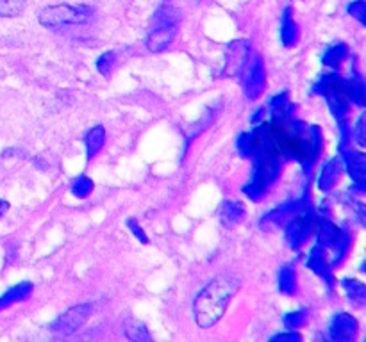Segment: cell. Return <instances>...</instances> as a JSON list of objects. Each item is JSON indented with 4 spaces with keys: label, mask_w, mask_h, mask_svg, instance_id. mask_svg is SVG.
Segmentation results:
<instances>
[{
    "label": "cell",
    "mask_w": 366,
    "mask_h": 342,
    "mask_svg": "<svg viewBox=\"0 0 366 342\" xmlns=\"http://www.w3.org/2000/svg\"><path fill=\"white\" fill-rule=\"evenodd\" d=\"M254 127L258 129V146L250 159L252 161L250 181L243 185V194L252 202H259L280 176L282 159L271 140L270 123L263 120Z\"/></svg>",
    "instance_id": "1"
},
{
    "label": "cell",
    "mask_w": 366,
    "mask_h": 342,
    "mask_svg": "<svg viewBox=\"0 0 366 342\" xmlns=\"http://www.w3.org/2000/svg\"><path fill=\"white\" fill-rule=\"evenodd\" d=\"M354 218H356V221L359 223V225H365L366 221V211H365V205H363V202H357L356 205H354Z\"/></svg>",
    "instance_id": "34"
},
{
    "label": "cell",
    "mask_w": 366,
    "mask_h": 342,
    "mask_svg": "<svg viewBox=\"0 0 366 342\" xmlns=\"http://www.w3.org/2000/svg\"><path fill=\"white\" fill-rule=\"evenodd\" d=\"M10 207H11V205H10V202H5V200H2V198H0V218L4 216L5 212L10 211Z\"/></svg>",
    "instance_id": "36"
},
{
    "label": "cell",
    "mask_w": 366,
    "mask_h": 342,
    "mask_svg": "<svg viewBox=\"0 0 366 342\" xmlns=\"http://www.w3.org/2000/svg\"><path fill=\"white\" fill-rule=\"evenodd\" d=\"M270 341L271 342H300L302 341V335H300L297 330H286V332L276 333Z\"/></svg>",
    "instance_id": "33"
},
{
    "label": "cell",
    "mask_w": 366,
    "mask_h": 342,
    "mask_svg": "<svg viewBox=\"0 0 366 342\" xmlns=\"http://www.w3.org/2000/svg\"><path fill=\"white\" fill-rule=\"evenodd\" d=\"M123 335L132 342L152 341V335H150L149 328L145 326V323H141L140 319H134V317H127L123 321Z\"/></svg>",
    "instance_id": "22"
},
{
    "label": "cell",
    "mask_w": 366,
    "mask_h": 342,
    "mask_svg": "<svg viewBox=\"0 0 366 342\" xmlns=\"http://www.w3.org/2000/svg\"><path fill=\"white\" fill-rule=\"evenodd\" d=\"M181 25V11L172 4H161L152 14L150 20V29L145 38L147 50L152 54H161L167 49H170L173 40L177 38Z\"/></svg>",
    "instance_id": "3"
},
{
    "label": "cell",
    "mask_w": 366,
    "mask_h": 342,
    "mask_svg": "<svg viewBox=\"0 0 366 342\" xmlns=\"http://www.w3.org/2000/svg\"><path fill=\"white\" fill-rule=\"evenodd\" d=\"M315 223H317V211L313 209L311 202H309L282 226L286 243L293 252H299L300 248L308 243L315 232Z\"/></svg>",
    "instance_id": "5"
},
{
    "label": "cell",
    "mask_w": 366,
    "mask_h": 342,
    "mask_svg": "<svg viewBox=\"0 0 366 342\" xmlns=\"http://www.w3.org/2000/svg\"><path fill=\"white\" fill-rule=\"evenodd\" d=\"M95 18V10L88 4H54L47 5L38 14L41 27L49 31H66L72 27L86 25Z\"/></svg>",
    "instance_id": "4"
},
{
    "label": "cell",
    "mask_w": 366,
    "mask_h": 342,
    "mask_svg": "<svg viewBox=\"0 0 366 342\" xmlns=\"http://www.w3.org/2000/svg\"><path fill=\"white\" fill-rule=\"evenodd\" d=\"M32 291H34V285H32L31 282H20V284L8 289V291L0 296V312L16 305V303L27 302L29 298L32 296Z\"/></svg>",
    "instance_id": "19"
},
{
    "label": "cell",
    "mask_w": 366,
    "mask_h": 342,
    "mask_svg": "<svg viewBox=\"0 0 366 342\" xmlns=\"http://www.w3.org/2000/svg\"><path fill=\"white\" fill-rule=\"evenodd\" d=\"M347 13L350 14L354 20H357L359 25L365 27L366 25V2L365 0H352V2L347 5Z\"/></svg>",
    "instance_id": "31"
},
{
    "label": "cell",
    "mask_w": 366,
    "mask_h": 342,
    "mask_svg": "<svg viewBox=\"0 0 366 342\" xmlns=\"http://www.w3.org/2000/svg\"><path fill=\"white\" fill-rule=\"evenodd\" d=\"M91 312H93L91 303H79V305L70 306L50 323V332L58 333V335H72L88 323Z\"/></svg>",
    "instance_id": "7"
},
{
    "label": "cell",
    "mask_w": 366,
    "mask_h": 342,
    "mask_svg": "<svg viewBox=\"0 0 366 342\" xmlns=\"http://www.w3.org/2000/svg\"><path fill=\"white\" fill-rule=\"evenodd\" d=\"M252 55V43L249 40H234L225 47L223 54V66L220 77L223 79H236L241 77L250 63Z\"/></svg>",
    "instance_id": "6"
},
{
    "label": "cell",
    "mask_w": 366,
    "mask_h": 342,
    "mask_svg": "<svg viewBox=\"0 0 366 342\" xmlns=\"http://www.w3.org/2000/svg\"><path fill=\"white\" fill-rule=\"evenodd\" d=\"M114 64H117V54H114L113 50H109V52L100 54L95 61L97 70H99V73L102 77H108L109 73L113 72Z\"/></svg>",
    "instance_id": "30"
},
{
    "label": "cell",
    "mask_w": 366,
    "mask_h": 342,
    "mask_svg": "<svg viewBox=\"0 0 366 342\" xmlns=\"http://www.w3.org/2000/svg\"><path fill=\"white\" fill-rule=\"evenodd\" d=\"M218 216H220L223 226L231 228V226L243 223L245 216H247V209H245L243 202H240V200H223Z\"/></svg>",
    "instance_id": "17"
},
{
    "label": "cell",
    "mask_w": 366,
    "mask_h": 342,
    "mask_svg": "<svg viewBox=\"0 0 366 342\" xmlns=\"http://www.w3.org/2000/svg\"><path fill=\"white\" fill-rule=\"evenodd\" d=\"M256 146H258V129L256 127L247 132H241L236 140V150L241 159H252Z\"/></svg>",
    "instance_id": "24"
},
{
    "label": "cell",
    "mask_w": 366,
    "mask_h": 342,
    "mask_svg": "<svg viewBox=\"0 0 366 342\" xmlns=\"http://www.w3.org/2000/svg\"><path fill=\"white\" fill-rule=\"evenodd\" d=\"M339 287L343 289L345 296H347V300L350 303H352L354 306H357V308H361V306H365V303H366V285L363 284L361 280L350 278V276H347V278L339 280Z\"/></svg>",
    "instance_id": "20"
},
{
    "label": "cell",
    "mask_w": 366,
    "mask_h": 342,
    "mask_svg": "<svg viewBox=\"0 0 366 342\" xmlns=\"http://www.w3.org/2000/svg\"><path fill=\"white\" fill-rule=\"evenodd\" d=\"M263 113H265V107L256 109L252 116H250V123H252V125H256V123L263 122V120H265V118H263Z\"/></svg>",
    "instance_id": "35"
},
{
    "label": "cell",
    "mask_w": 366,
    "mask_h": 342,
    "mask_svg": "<svg viewBox=\"0 0 366 342\" xmlns=\"http://www.w3.org/2000/svg\"><path fill=\"white\" fill-rule=\"evenodd\" d=\"M27 0H0V18H16L25 11Z\"/></svg>",
    "instance_id": "27"
},
{
    "label": "cell",
    "mask_w": 366,
    "mask_h": 342,
    "mask_svg": "<svg viewBox=\"0 0 366 342\" xmlns=\"http://www.w3.org/2000/svg\"><path fill=\"white\" fill-rule=\"evenodd\" d=\"M359 332V323L350 312H336L327 326V337L332 342H352Z\"/></svg>",
    "instance_id": "10"
},
{
    "label": "cell",
    "mask_w": 366,
    "mask_h": 342,
    "mask_svg": "<svg viewBox=\"0 0 366 342\" xmlns=\"http://www.w3.org/2000/svg\"><path fill=\"white\" fill-rule=\"evenodd\" d=\"M308 317L309 312L306 308H297V311L286 312L284 317H282V324H284L286 330H299L308 323Z\"/></svg>",
    "instance_id": "28"
},
{
    "label": "cell",
    "mask_w": 366,
    "mask_h": 342,
    "mask_svg": "<svg viewBox=\"0 0 366 342\" xmlns=\"http://www.w3.org/2000/svg\"><path fill=\"white\" fill-rule=\"evenodd\" d=\"M306 266H308L309 269L324 282L327 291L332 293V289L336 287V278H334V269L330 266L329 255H327L326 248L318 246V244H313L311 250H309L308 253V259H306Z\"/></svg>",
    "instance_id": "9"
},
{
    "label": "cell",
    "mask_w": 366,
    "mask_h": 342,
    "mask_svg": "<svg viewBox=\"0 0 366 342\" xmlns=\"http://www.w3.org/2000/svg\"><path fill=\"white\" fill-rule=\"evenodd\" d=\"M315 239H317L318 246L326 248L327 252H332L336 244L339 243L341 234H343V226H338L336 223L329 220L324 214H317V223H315Z\"/></svg>",
    "instance_id": "12"
},
{
    "label": "cell",
    "mask_w": 366,
    "mask_h": 342,
    "mask_svg": "<svg viewBox=\"0 0 366 342\" xmlns=\"http://www.w3.org/2000/svg\"><path fill=\"white\" fill-rule=\"evenodd\" d=\"M127 228L131 230V234L134 235L136 239H138V243L149 244V235L145 234V230L141 228V225L138 223V221L132 220V218H129V220H127Z\"/></svg>",
    "instance_id": "32"
},
{
    "label": "cell",
    "mask_w": 366,
    "mask_h": 342,
    "mask_svg": "<svg viewBox=\"0 0 366 342\" xmlns=\"http://www.w3.org/2000/svg\"><path fill=\"white\" fill-rule=\"evenodd\" d=\"M240 287V278L234 275H218L209 280L193 300L195 323L202 330L212 328L222 319Z\"/></svg>",
    "instance_id": "2"
},
{
    "label": "cell",
    "mask_w": 366,
    "mask_h": 342,
    "mask_svg": "<svg viewBox=\"0 0 366 342\" xmlns=\"http://www.w3.org/2000/svg\"><path fill=\"white\" fill-rule=\"evenodd\" d=\"M277 289L284 296L297 294V271L291 266H282L277 273Z\"/></svg>",
    "instance_id": "23"
},
{
    "label": "cell",
    "mask_w": 366,
    "mask_h": 342,
    "mask_svg": "<svg viewBox=\"0 0 366 342\" xmlns=\"http://www.w3.org/2000/svg\"><path fill=\"white\" fill-rule=\"evenodd\" d=\"M348 57H350V49H348L347 43L336 41V43H332V45H329L324 50V54H321V64L329 68V70H332V72H338L341 64H343Z\"/></svg>",
    "instance_id": "18"
},
{
    "label": "cell",
    "mask_w": 366,
    "mask_h": 342,
    "mask_svg": "<svg viewBox=\"0 0 366 342\" xmlns=\"http://www.w3.org/2000/svg\"><path fill=\"white\" fill-rule=\"evenodd\" d=\"M350 72H352L350 73V77H348V79H343L345 96H347L348 104L363 109L366 105L365 81H363V77L359 75V72H357L356 66H354Z\"/></svg>",
    "instance_id": "15"
},
{
    "label": "cell",
    "mask_w": 366,
    "mask_h": 342,
    "mask_svg": "<svg viewBox=\"0 0 366 342\" xmlns=\"http://www.w3.org/2000/svg\"><path fill=\"white\" fill-rule=\"evenodd\" d=\"M341 171H343V164H341V159L339 157H330L327 159L324 164L320 166L317 176V185L321 193H330L334 189L336 184L341 179Z\"/></svg>",
    "instance_id": "14"
},
{
    "label": "cell",
    "mask_w": 366,
    "mask_h": 342,
    "mask_svg": "<svg viewBox=\"0 0 366 342\" xmlns=\"http://www.w3.org/2000/svg\"><path fill=\"white\" fill-rule=\"evenodd\" d=\"M339 159L343 170L352 179V184H366V157L365 153L354 148L339 150Z\"/></svg>",
    "instance_id": "13"
},
{
    "label": "cell",
    "mask_w": 366,
    "mask_h": 342,
    "mask_svg": "<svg viewBox=\"0 0 366 342\" xmlns=\"http://www.w3.org/2000/svg\"><path fill=\"white\" fill-rule=\"evenodd\" d=\"M350 134H352V140L356 141L359 148H365L366 146V114L361 113L357 116L354 127H350Z\"/></svg>",
    "instance_id": "29"
},
{
    "label": "cell",
    "mask_w": 366,
    "mask_h": 342,
    "mask_svg": "<svg viewBox=\"0 0 366 342\" xmlns=\"http://www.w3.org/2000/svg\"><path fill=\"white\" fill-rule=\"evenodd\" d=\"M311 200H309V189L306 187L302 193V196L297 200H288V202L280 203V205H277L276 209H271V211L265 212L261 216V220H259V226H261L263 230L267 228H282V226L288 223L291 218L297 214V212L300 211V209L306 205V203H309Z\"/></svg>",
    "instance_id": "8"
},
{
    "label": "cell",
    "mask_w": 366,
    "mask_h": 342,
    "mask_svg": "<svg viewBox=\"0 0 366 342\" xmlns=\"http://www.w3.org/2000/svg\"><path fill=\"white\" fill-rule=\"evenodd\" d=\"M350 248H352V234H350V230L343 228V234H341V239H339V243L336 244V248L332 250V256L329 259L330 266L332 269H336L338 266H341L347 259V255L350 253Z\"/></svg>",
    "instance_id": "25"
},
{
    "label": "cell",
    "mask_w": 366,
    "mask_h": 342,
    "mask_svg": "<svg viewBox=\"0 0 366 342\" xmlns=\"http://www.w3.org/2000/svg\"><path fill=\"white\" fill-rule=\"evenodd\" d=\"M93 189H95V184H93V181H91L88 175H79L77 179L72 182V187H70L73 196L79 200L90 198Z\"/></svg>",
    "instance_id": "26"
},
{
    "label": "cell",
    "mask_w": 366,
    "mask_h": 342,
    "mask_svg": "<svg viewBox=\"0 0 366 342\" xmlns=\"http://www.w3.org/2000/svg\"><path fill=\"white\" fill-rule=\"evenodd\" d=\"M247 75L243 82V93L249 100H258L267 88V68L261 55H256L247 66Z\"/></svg>",
    "instance_id": "11"
},
{
    "label": "cell",
    "mask_w": 366,
    "mask_h": 342,
    "mask_svg": "<svg viewBox=\"0 0 366 342\" xmlns=\"http://www.w3.org/2000/svg\"><path fill=\"white\" fill-rule=\"evenodd\" d=\"M106 129L102 125L91 127L90 131L84 135V146H86V159L88 161H93L100 153V150L104 148L106 144Z\"/></svg>",
    "instance_id": "21"
},
{
    "label": "cell",
    "mask_w": 366,
    "mask_h": 342,
    "mask_svg": "<svg viewBox=\"0 0 366 342\" xmlns=\"http://www.w3.org/2000/svg\"><path fill=\"white\" fill-rule=\"evenodd\" d=\"M280 43L286 49H293L299 43L300 38V31H299V23L295 22L293 18V10L286 5L282 14H280Z\"/></svg>",
    "instance_id": "16"
}]
</instances>
